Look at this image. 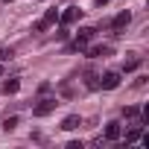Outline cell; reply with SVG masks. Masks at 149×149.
<instances>
[{"mask_svg":"<svg viewBox=\"0 0 149 149\" xmlns=\"http://www.w3.org/2000/svg\"><path fill=\"white\" fill-rule=\"evenodd\" d=\"M94 32H97L94 26H85V29H79V35H76V41L70 44V50H79V53H82V50L88 47V41L94 38Z\"/></svg>","mask_w":149,"mask_h":149,"instance_id":"cell-1","label":"cell"},{"mask_svg":"<svg viewBox=\"0 0 149 149\" xmlns=\"http://www.w3.org/2000/svg\"><path fill=\"white\" fill-rule=\"evenodd\" d=\"M56 21H58V12H56V9H47V12H44V18H41V21H35V32H44V29H47V26H53Z\"/></svg>","mask_w":149,"mask_h":149,"instance_id":"cell-2","label":"cell"},{"mask_svg":"<svg viewBox=\"0 0 149 149\" xmlns=\"http://www.w3.org/2000/svg\"><path fill=\"white\" fill-rule=\"evenodd\" d=\"M79 18H82V9H79V6H67V9L58 15V21H61L64 26H67V24H76Z\"/></svg>","mask_w":149,"mask_h":149,"instance_id":"cell-3","label":"cell"},{"mask_svg":"<svg viewBox=\"0 0 149 149\" xmlns=\"http://www.w3.org/2000/svg\"><path fill=\"white\" fill-rule=\"evenodd\" d=\"M100 88H102V91H114V88H120V73L108 70L105 76H102V82H100Z\"/></svg>","mask_w":149,"mask_h":149,"instance_id":"cell-4","label":"cell"},{"mask_svg":"<svg viewBox=\"0 0 149 149\" xmlns=\"http://www.w3.org/2000/svg\"><path fill=\"white\" fill-rule=\"evenodd\" d=\"M56 105H58L56 100H41V102H38L35 108H32V114H35V117H47V114H50V111H53Z\"/></svg>","mask_w":149,"mask_h":149,"instance_id":"cell-5","label":"cell"},{"mask_svg":"<svg viewBox=\"0 0 149 149\" xmlns=\"http://www.w3.org/2000/svg\"><path fill=\"white\" fill-rule=\"evenodd\" d=\"M120 134H123V126H120L117 120L105 126V140H120Z\"/></svg>","mask_w":149,"mask_h":149,"instance_id":"cell-6","label":"cell"},{"mask_svg":"<svg viewBox=\"0 0 149 149\" xmlns=\"http://www.w3.org/2000/svg\"><path fill=\"white\" fill-rule=\"evenodd\" d=\"M79 126H82L79 114H70V117H64V120H61V129H64V132H73V129H79Z\"/></svg>","mask_w":149,"mask_h":149,"instance_id":"cell-7","label":"cell"},{"mask_svg":"<svg viewBox=\"0 0 149 149\" xmlns=\"http://www.w3.org/2000/svg\"><path fill=\"white\" fill-rule=\"evenodd\" d=\"M129 21H132V15H129V12H120V15H114L111 26H114V29H123V26H129Z\"/></svg>","mask_w":149,"mask_h":149,"instance_id":"cell-8","label":"cell"},{"mask_svg":"<svg viewBox=\"0 0 149 149\" xmlns=\"http://www.w3.org/2000/svg\"><path fill=\"white\" fill-rule=\"evenodd\" d=\"M18 88H21L18 79H6V82H3V94H18Z\"/></svg>","mask_w":149,"mask_h":149,"instance_id":"cell-9","label":"cell"},{"mask_svg":"<svg viewBox=\"0 0 149 149\" xmlns=\"http://www.w3.org/2000/svg\"><path fill=\"white\" fill-rule=\"evenodd\" d=\"M111 53V47H91L88 50V56H94V58H100V56H108Z\"/></svg>","mask_w":149,"mask_h":149,"instance_id":"cell-10","label":"cell"},{"mask_svg":"<svg viewBox=\"0 0 149 149\" xmlns=\"http://www.w3.org/2000/svg\"><path fill=\"white\" fill-rule=\"evenodd\" d=\"M140 134H143V129H140V126H134V129L126 134V143H134V140H140Z\"/></svg>","mask_w":149,"mask_h":149,"instance_id":"cell-11","label":"cell"},{"mask_svg":"<svg viewBox=\"0 0 149 149\" xmlns=\"http://www.w3.org/2000/svg\"><path fill=\"white\" fill-rule=\"evenodd\" d=\"M137 67H140V58H129V61L123 64V70H126V73H129V70H137Z\"/></svg>","mask_w":149,"mask_h":149,"instance_id":"cell-12","label":"cell"},{"mask_svg":"<svg viewBox=\"0 0 149 149\" xmlns=\"http://www.w3.org/2000/svg\"><path fill=\"white\" fill-rule=\"evenodd\" d=\"M137 114H140V111H137L134 105H126V108H123V117H129V120H132V117H137Z\"/></svg>","mask_w":149,"mask_h":149,"instance_id":"cell-13","label":"cell"},{"mask_svg":"<svg viewBox=\"0 0 149 149\" xmlns=\"http://www.w3.org/2000/svg\"><path fill=\"white\" fill-rule=\"evenodd\" d=\"M15 126H18V117H6V123H3V129H6V132H12Z\"/></svg>","mask_w":149,"mask_h":149,"instance_id":"cell-14","label":"cell"},{"mask_svg":"<svg viewBox=\"0 0 149 149\" xmlns=\"http://www.w3.org/2000/svg\"><path fill=\"white\" fill-rule=\"evenodd\" d=\"M12 56H15L12 50H6V47H0V61H6V58H12Z\"/></svg>","mask_w":149,"mask_h":149,"instance_id":"cell-15","label":"cell"},{"mask_svg":"<svg viewBox=\"0 0 149 149\" xmlns=\"http://www.w3.org/2000/svg\"><path fill=\"white\" fill-rule=\"evenodd\" d=\"M0 76H3V67H0Z\"/></svg>","mask_w":149,"mask_h":149,"instance_id":"cell-16","label":"cell"},{"mask_svg":"<svg viewBox=\"0 0 149 149\" xmlns=\"http://www.w3.org/2000/svg\"><path fill=\"white\" fill-rule=\"evenodd\" d=\"M3 3H12V0H3Z\"/></svg>","mask_w":149,"mask_h":149,"instance_id":"cell-17","label":"cell"}]
</instances>
